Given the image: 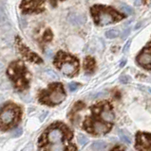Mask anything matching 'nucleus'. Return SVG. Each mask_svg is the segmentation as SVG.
<instances>
[{
	"instance_id": "nucleus-10",
	"label": "nucleus",
	"mask_w": 151,
	"mask_h": 151,
	"mask_svg": "<svg viewBox=\"0 0 151 151\" xmlns=\"http://www.w3.org/2000/svg\"><path fill=\"white\" fill-rule=\"evenodd\" d=\"M15 45L17 46V49L19 50L21 55L24 57L26 60H28L31 63H42V59L38 55H36L34 52H32L31 49H29L28 47L23 44L22 41L19 38H16V42Z\"/></svg>"
},
{
	"instance_id": "nucleus-18",
	"label": "nucleus",
	"mask_w": 151,
	"mask_h": 151,
	"mask_svg": "<svg viewBox=\"0 0 151 151\" xmlns=\"http://www.w3.org/2000/svg\"><path fill=\"white\" fill-rule=\"evenodd\" d=\"M77 141H78L79 145H81L82 146H85V145H86L88 143V139L85 135H83V134H79L78 135Z\"/></svg>"
},
{
	"instance_id": "nucleus-23",
	"label": "nucleus",
	"mask_w": 151,
	"mask_h": 151,
	"mask_svg": "<svg viewBox=\"0 0 151 151\" xmlns=\"http://www.w3.org/2000/svg\"><path fill=\"white\" fill-rule=\"evenodd\" d=\"M22 133H23V130H22L21 127H19V129H16L13 130L12 134L13 137H19Z\"/></svg>"
},
{
	"instance_id": "nucleus-16",
	"label": "nucleus",
	"mask_w": 151,
	"mask_h": 151,
	"mask_svg": "<svg viewBox=\"0 0 151 151\" xmlns=\"http://www.w3.org/2000/svg\"><path fill=\"white\" fill-rule=\"evenodd\" d=\"M119 34H120V32L117 28H111V29H108L106 32V37L107 39H114V38L119 36Z\"/></svg>"
},
{
	"instance_id": "nucleus-9",
	"label": "nucleus",
	"mask_w": 151,
	"mask_h": 151,
	"mask_svg": "<svg viewBox=\"0 0 151 151\" xmlns=\"http://www.w3.org/2000/svg\"><path fill=\"white\" fill-rule=\"evenodd\" d=\"M136 63L139 66L151 71V45H146L144 48L136 57Z\"/></svg>"
},
{
	"instance_id": "nucleus-21",
	"label": "nucleus",
	"mask_w": 151,
	"mask_h": 151,
	"mask_svg": "<svg viewBox=\"0 0 151 151\" xmlns=\"http://www.w3.org/2000/svg\"><path fill=\"white\" fill-rule=\"evenodd\" d=\"M5 21H7L6 13L4 12V11H3V9H2V8H0V22L3 23V22H5Z\"/></svg>"
},
{
	"instance_id": "nucleus-6",
	"label": "nucleus",
	"mask_w": 151,
	"mask_h": 151,
	"mask_svg": "<svg viewBox=\"0 0 151 151\" xmlns=\"http://www.w3.org/2000/svg\"><path fill=\"white\" fill-rule=\"evenodd\" d=\"M21 118V111L15 104H8L0 111V129L8 130L15 127Z\"/></svg>"
},
{
	"instance_id": "nucleus-27",
	"label": "nucleus",
	"mask_w": 151,
	"mask_h": 151,
	"mask_svg": "<svg viewBox=\"0 0 151 151\" xmlns=\"http://www.w3.org/2000/svg\"><path fill=\"white\" fill-rule=\"evenodd\" d=\"M141 1L142 0H134V4L136 5V6H139V5L141 4Z\"/></svg>"
},
{
	"instance_id": "nucleus-24",
	"label": "nucleus",
	"mask_w": 151,
	"mask_h": 151,
	"mask_svg": "<svg viewBox=\"0 0 151 151\" xmlns=\"http://www.w3.org/2000/svg\"><path fill=\"white\" fill-rule=\"evenodd\" d=\"M129 33H130V27L129 28H126L125 30H124L123 34L121 35V38H122V39H125V38L129 35Z\"/></svg>"
},
{
	"instance_id": "nucleus-25",
	"label": "nucleus",
	"mask_w": 151,
	"mask_h": 151,
	"mask_svg": "<svg viewBox=\"0 0 151 151\" xmlns=\"http://www.w3.org/2000/svg\"><path fill=\"white\" fill-rule=\"evenodd\" d=\"M130 44H131V41H128L125 44V47L124 48H123V52H124V53H125V52L127 51V49L129 48V46H130Z\"/></svg>"
},
{
	"instance_id": "nucleus-15",
	"label": "nucleus",
	"mask_w": 151,
	"mask_h": 151,
	"mask_svg": "<svg viewBox=\"0 0 151 151\" xmlns=\"http://www.w3.org/2000/svg\"><path fill=\"white\" fill-rule=\"evenodd\" d=\"M106 148H107V143L102 140H98V141L93 142L90 146V149H92V150H104Z\"/></svg>"
},
{
	"instance_id": "nucleus-12",
	"label": "nucleus",
	"mask_w": 151,
	"mask_h": 151,
	"mask_svg": "<svg viewBox=\"0 0 151 151\" xmlns=\"http://www.w3.org/2000/svg\"><path fill=\"white\" fill-rule=\"evenodd\" d=\"M68 20L72 26H81L86 23V16L84 14L78 13V12H71L69 14Z\"/></svg>"
},
{
	"instance_id": "nucleus-8",
	"label": "nucleus",
	"mask_w": 151,
	"mask_h": 151,
	"mask_svg": "<svg viewBox=\"0 0 151 151\" xmlns=\"http://www.w3.org/2000/svg\"><path fill=\"white\" fill-rule=\"evenodd\" d=\"M46 1H49L54 7L58 1L63 0H23L20 9L23 13H39L44 11Z\"/></svg>"
},
{
	"instance_id": "nucleus-7",
	"label": "nucleus",
	"mask_w": 151,
	"mask_h": 151,
	"mask_svg": "<svg viewBox=\"0 0 151 151\" xmlns=\"http://www.w3.org/2000/svg\"><path fill=\"white\" fill-rule=\"evenodd\" d=\"M92 114L88 116L84 122L83 127L88 133L94 135H104L109 132L112 129L113 123H108L103 120L96 112L91 111Z\"/></svg>"
},
{
	"instance_id": "nucleus-29",
	"label": "nucleus",
	"mask_w": 151,
	"mask_h": 151,
	"mask_svg": "<svg viewBox=\"0 0 151 151\" xmlns=\"http://www.w3.org/2000/svg\"><path fill=\"white\" fill-rule=\"evenodd\" d=\"M148 90H149V91H150V93H151V89H150V88H148Z\"/></svg>"
},
{
	"instance_id": "nucleus-3",
	"label": "nucleus",
	"mask_w": 151,
	"mask_h": 151,
	"mask_svg": "<svg viewBox=\"0 0 151 151\" xmlns=\"http://www.w3.org/2000/svg\"><path fill=\"white\" fill-rule=\"evenodd\" d=\"M7 73L18 91H23L29 87V72L21 61L12 63L9 66Z\"/></svg>"
},
{
	"instance_id": "nucleus-20",
	"label": "nucleus",
	"mask_w": 151,
	"mask_h": 151,
	"mask_svg": "<svg viewBox=\"0 0 151 151\" xmlns=\"http://www.w3.org/2000/svg\"><path fill=\"white\" fill-rule=\"evenodd\" d=\"M79 86H80V85L77 82H71V83L69 84V89L70 92H75V91H77V90H78Z\"/></svg>"
},
{
	"instance_id": "nucleus-2",
	"label": "nucleus",
	"mask_w": 151,
	"mask_h": 151,
	"mask_svg": "<svg viewBox=\"0 0 151 151\" xmlns=\"http://www.w3.org/2000/svg\"><path fill=\"white\" fill-rule=\"evenodd\" d=\"M90 13L97 26H107L121 21L125 16L111 7L95 5L90 9Z\"/></svg>"
},
{
	"instance_id": "nucleus-5",
	"label": "nucleus",
	"mask_w": 151,
	"mask_h": 151,
	"mask_svg": "<svg viewBox=\"0 0 151 151\" xmlns=\"http://www.w3.org/2000/svg\"><path fill=\"white\" fill-rule=\"evenodd\" d=\"M66 98L63 85L61 83H53L48 89L43 90L39 93V102L46 105L54 106L60 104Z\"/></svg>"
},
{
	"instance_id": "nucleus-26",
	"label": "nucleus",
	"mask_w": 151,
	"mask_h": 151,
	"mask_svg": "<svg viewBox=\"0 0 151 151\" xmlns=\"http://www.w3.org/2000/svg\"><path fill=\"white\" fill-rule=\"evenodd\" d=\"M125 63H126V60H122V63H120V67H124Z\"/></svg>"
},
{
	"instance_id": "nucleus-19",
	"label": "nucleus",
	"mask_w": 151,
	"mask_h": 151,
	"mask_svg": "<svg viewBox=\"0 0 151 151\" xmlns=\"http://www.w3.org/2000/svg\"><path fill=\"white\" fill-rule=\"evenodd\" d=\"M46 75H47V77H49L53 79H58L59 78V76L55 72H53V70H50V69L46 71Z\"/></svg>"
},
{
	"instance_id": "nucleus-17",
	"label": "nucleus",
	"mask_w": 151,
	"mask_h": 151,
	"mask_svg": "<svg viewBox=\"0 0 151 151\" xmlns=\"http://www.w3.org/2000/svg\"><path fill=\"white\" fill-rule=\"evenodd\" d=\"M120 9L122 12H124L126 14V15H131V14H133V9H132V8L127 6L125 4H121Z\"/></svg>"
},
{
	"instance_id": "nucleus-11",
	"label": "nucleus",
	"mask_w": 151,
	"mask_h": 151,
	"mask_svg": "<svg viewBox=\"0 0 151 151\" xmlns=\"http://www.w3.org/2000/svg\"><path fill=\"white\" fill-rule=\"evenodd\" d=\"M135 148L137 150H151V133L137 132Z\"/></svg>"
},
{
	"instance_id": "nucleus-22",
	"label": "nucleus",
	"mask_w": 151,
	"mask_h": 151,
	"mask_svg": "<svg viewBox=\"0 0 151 151\" xmlns=\"http://www.w3.org/2000/svg\"><path fill=\"white\" fill-rule=\"evenodd\" d=\"M130 80H131V78L128 77V76H122V77L120 78V81L123 84H127Z\"/></svg>"
},
{
	"instance_id": "nucleus-28",
	"label": "nucleus",
	"mask_w": 151,
	"mask_h": 151,
	"mask_svg": "<svg viewBox=\"0 0 151 151\" xmlns=\"http://www.w3.org/2000/svg\"><path fill=\"white\" fill-rule=\"evenodd\" d=\"M147 45H151V41H150V42H148V44H147Z\"/></svg>"
},
{
	"instance_id": "nucleus-14",
	"label": "nucleus",
	"mask_w": 151,
	"mask_h": 151,
	"mask_svg": "<svg viewBox=\"0 0 151 151\" xmlns=\"http://www.w3.org/2000/svg\"><path fill=\"white\" fill-rule=\"evenodd\" d=\"M118 135H119V138L122 142H124L126 145H130L131 144V138H130V134L127 133L126 131L120 129L118 132Z\"/></svg>"
},
{
	"instance_id": "nucleus-13",
	"label": "nucleus",
	"mask_w": 151,
	"mask_h": 151,
	"mask_svg": "<svg viewBox=\"0 0 151 151\" xmlns=\"http://www.w3.org/2000/svg\"><path fill=\"white\" fill-rule=\"evenodd\" d=\"M95 60L91 57H87L84 61V69L87 73H92L95 69Z\"/></svg>"
},
{
	"instance_id": "nucleus-4",
	"label": "nucleus",
	"mask_w": 151,
	"mask_h": 151,
	"mask_svg": "<svg viewBox=\"0 0 151 151\" xmlns=\"http://www.w3.org/2000/svg\"><path fill=\"white\" fill-rule=\"evenodd\" d=\"M54 65L57 67L64 75L69 77H73L78 73L79 63L75 57L69 53L60 51L54 59Z\"/></svg>"
},
{
	"instance_id": "nucleus-1",
	"label": "nucleus",
	"mask_w": 151,
	"mask_h": 151,
	"mask_svg": "<svg viewBox=\"0 0 151 151\" xmlns=\"http://www.w3.org/2000/svg\"><path fill=\"white\" fill-rule=\"evenodd\" d=\"M72 138V132L62 123H55L46 129L39 139L40 149L47 150L53 145H66Z\"/></svg>"
}]
</instances>
